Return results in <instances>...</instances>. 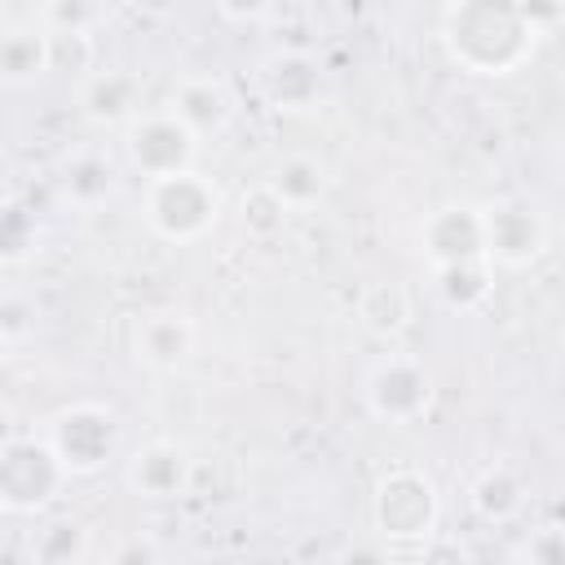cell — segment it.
<instances>
[{"label":"cell","instance_id":"cell-14","mask_svg":"<svg viewBox=\"0 0 565 565\" xmlns=\"http://www.w3.org/2000/svg\"><path fill=\"white\" fill-rule=\"evenodd\" d=\"M265 93L278 110H300L318 97V66L305 53H282L265 71Z\"/></svg>","mask_w":565,"mask_h":565},{"label":"cell","instance_id":"cell-4","mask_svg":"<svg viewBox=\"0 0 565 565\" xmlns=\"http://www.w3.org/2000/svg\"><path fill=\"white\" fill-rule=\"evenodd\" d=\"M124 150H128V163L146 181H154V177L194 168L199 137L172 110H141L124 124Z\"/></svg>","mask_w":565,"mask_h":565},{"label":"cell","instance_id":"cell-22","mask_svg":"<svg viewBox=\"0 0 565 565\" xmlns=\"http://www.w3.org/2000/svg\"><path fill=\"white\" fill-rule=\"evenodd\" d=\"M35 238H40L35 216L22 203H0V265L22 260L35 247Z\"/></svg>","mask_w":565,"mask_h":565},{"label":"cell","instance_id":"cell-7","mask_svg":"<svg viewBox=\"0 0 565 565\" xmlns=\"http://www.w3.org/2000/svg\"><path fill=\"white\" fill-rule=\"evenodd\" d=\"M437 525V490L424 472L397 468L375 490V530L384 539H428Z\"/></svg>","mask_w":565,"mask_h":565},{"label":"cell","instance_id":"cell-10","mask_svg":"<svg viewBox=\"0 0 565 565\" xmlns=\"http://www.w3.org/2000/svg\"><path fill=\"white\" fill-rule=\"evenodd\" d=\"M194 349V318L185 309H150L132 327V358L150 371H177Z\"/></svg>","mask_w":565,"mask_h":565},{"label":"cell","instance_id":"cell-3","mask_svg":"<svg viewBox=\"0 0 565 565\" xmlns=\"http://www.w3.org/2000/svg\"><path fill=\"white\" fill-rule=\"evenodd\" d=\"M66 463L57 459V450L35 437H9L0 446V508L31 516L40 508H49L62 486H66Z\"/></svg>","mask_w":565,"mask_h":565},{"label":"cell","instance_id":"cell-17","mask_svg":"<svg viewBox=\"0 0 565 565\" xmlns=\"http://www.w3.org/2000/svg\"><path fill=\"white\" fill-rule=\"evenodd\" d=\"M49 71V31L22 26L0 35V79L4 84H26Z\"/></svg>","mask_w":565,"mask_h":565},{"label":"cell","instance_id":"cell-19","mask_svg":"<svg viewBox=\"0 0 565 565\" xmlns=\"http://www.w3.org/2000/svg\"><path fill=\"white\" fill-rule=\"evenodd\" d=\"M490 278H494V265L490 260H459V265H441L433 269V282L441 291V300L450 309H477L486 296H490Z\"/></svg>","mask_w":565,"mask_h":565},{"label":"cell","instance_id":"cell-26","mask_svg":"<svg viewBox=\"0 0 565 565\" xmlns=\"http://www.w3.org/2000/svg\"><path fill=\"white\" fill-rule=\"evenodd\" d=\"M49 31H88V0H49Z\"/></svg>","mask_w":565,"mask_h":565},{"label":"cell","instance_id":"cell-25","mask_svg":"<svg viewBox=\"0 0 565 565\" xmlns=\"http://www.w3.org/2000/svg\"><path fill=\"white\" fill-rule=\"evenodd\" d=\"M71 57V71L93 66V40L88 31H49V71H62Z\"/></svg>","mask_w":565,"mask_h":565},{"label":"cell","instance_id":"cell-18","mask_svg":"<svg viewBox=\"0 0 565 565\" xmlns=\"http://www.w3.org/2000/svg\"><path fill=\"white\" fill-rule=\"evenodd\" d=\"M269 185L278 190V199H282L291 212H305V207H313V203L327 194V168H322L318 159H309V154H291V159H282V163L274 168Z\"/></svg>","mask_w":565,"mask_h":565},{"label":"cell","instance_id":"cell-20","mask_svg":"<svg viewBox=\"0 0 565 565\" xmlns=\"http://www.w3.org/2000/svg\"><path fill=\"white\" fill-rule=\"evenodd\" d=\"M287 216H291V207L278 199V190H274L269 181H256V185L243 194V203H238V221H243V230H247L252 238L278 234V230L287 225Z\"/></svg>","mask_w":565,"mask_h":565},{"label":"cell","instance_id":"cell-28","mask_svg":"<svg viewBox=\"0 0 565 565\" xmlns=\"http://www.w3.org/2000/svg\"><path fill=\"white\" fill-rule=\"evenodd\" d=\"M269 4L274 0H216V9H221L225 22H256V18L269 13Z\"/></svg>","mask_w":565,"mask_h":565},{"label":"cell","instance_id":"cell-6","mask_svg":"<svg viewBox=\"0 0 565 565\" xmlns=\"http://www.w3.org/2000/svg\"><path fill=\"white\" fill-rule=\"evenodd\" d=\"M481 238L486 260L499 269H525L547 252V221L516 199H499L481 207Z\"/></svg>","mask_w":565,"mask_h":565},{"label":"cell","instance_id":"cell-13","mask_svg":"<svg viewBox=\"0 0 565 565\" xmlns=\"http://www.w3.org/2000/svg\"><path fill=\"white\" fill-rule=\"evenodd\" d=\"M79 106L102 128H124L132 115H141V84L128 71H97L84 79Z\"/></svg>","mask_w":565,"mask_h":565},{"label":"cell","instance_id":"cell-27","mask_svg":"<svg viewBox=\"0 0 565 565\" xmlns=\"http://www.w3.org/2000/svg\"><path fill=\"white\" fill-rule=\"evenodd\" d=\"M521 9H525V18H530L539 40L561 22V0H521Z\"/></svg>","mask_w":565,"mask_h":565},{"label":"cell","instance_id":"cell-11","mask_svg":"<svg viewBox=\"0 0 565 565\" xmlns=\"http://www.w3.org/2000/svg\"><path fill=\"white\" fill-rule=\"evenodd\" d=\"M168 110L203 141V137H216V132L230 128V119H234V97H230L225 79H216V75H185V79L177 84Z\"/></svg>","mask_w":565,"mask_h":565},{"label":"cell","instance_id":"cell-12","mask_svg":"<svg viewBox=\"0 0 565 565\" xmlns=\"http://www.w3.org/2000/svg\"><path fill=\"white\" fill-rule=\"evenodd\" d=\"M124 477L146 499H177L185 490V481H190V459H185V450L177 441L159 437V441H146V446L132 450Z\"/></svg>","mask_w":565,"mask_h":565},{"label":"cell","instance_id":"cell-2","mask_svg":"<svg viewBox=\"0 0 565 565\" xmlns=\"http://www.w3.org/2000/svg\"><path fill=\"white\" fill-rule=\"evenodd\" d=\"M141 216L146 225L163 238V243H194L203 238L216 221H221V190L199 177L194 168L168 172L146 181V199H141Z\"/></svg>","mask_w":565,"mask_h":565},{"label":"cell","instance_id":"cell-5","mask_svg":"<svg viewBox=\"0 0 565 565\" xmlns=\"http://www.w3.org/2000/svg\"><path fill=\"white\" fill-rule=\"evenodd\" d=\"M362 393H366V411L375 419L402 428V424H415L428 411V402H433V375H428V366L419 358L388 353V358H380L371 366Z\"/></svg>","mask_w":565,"mask_h":565},{"label":"cell","instance_id":"cell-8","mask_svg":"<svg viewBox=\"0 0 565 565\" xmlns=\"http://www.w3.org/2000/svg\"><path fill=\"white\" fill-rule=\"evenodd\" d=\"M49 446L57 450L66 472H97L115 455V415L97 402H75L53 419Z\"/></svg>","mask_w":565,"mask_h":565},{"label":"cell","instance_id":"cell-23","mask_svg":"<svg viewBox=\"0 0 565 565\" xmlns=\"http://www.w3.org/2000/svg\"><path fill=\"white\" fill-rule=\"evenodd\" d=\"M84 552H88V539L71 521H57V525L40 530V539H35V556L40 561H79Z\"/></svg>","mask_w":565,"mask_h":565},{"label":"cell","instance_id":"cell-21","mask_svg":"<svg viewBox=\"0 0 565 565\" xmlns=\"http://www.w3.org/2000/svg\"><path fill=\"white\" fill-rule=\"evenodd\" d=\"M110 190H115V177H110V163H106V159L84 154V159H75V163L66 168V194H71L75 203L93 207V203H102Z\"/></svg>","mask_w":565,"mask_h":565},{"label":"cell","instance_id":"cell-9","mask_svg":"<svg viewBox=\"0 0 565 565\" xmlns=\"http://www.w3.org/2000/svg\"><path fill=\"white\" fill-rule=\"evenodd\" d=\"M424 256L433 269L441 265H459V260H486V238H481V207H468V203H450V207H437L424 230Z\"/></svg>","mask_w":565,"mask_h":565},{"label":"cell","instance_id":"cell-29","mask_svg":"<svg viewBox=\"0 0 565 565\" xmlns=\"http://www.w3.org/2000/svg\"><path fill=\"white\" fill-rule=\"evenodd\" d=\"M159 552L150 547V543H132V547H124V552H115V561H154Z\"/></svg>","mask_w":565,"mask_h":565},{"label":"cell","instance_id":"cell-16","mask_svg":"<svg viewBox=\"0 0 565 565\" xmlns=\"http://www.w3.org/2000/svg\"><path fill=\"white\" fill-rule=\"evenodd\" d=\"M472 508H477V516H486L494 525L499 521H512L525 508V481L508 463H494V468H486L472 481Z\"/></svg>","mask_w":565,"mask_h":565},{"label":"cell","instance_id":"cell-24","mask_svg":"<svg viewBox=\"0 0 565 565\" xmlns=\"http://www.w3.org/2000/svg\"><path fill=\"white\" fill-rule=\"evenodd\" d=\"M35 335V305L18 291L0 296V344H22Z\"/></svg>","mask_w":565,"mask_h":565},{"label":"cell","instance_id":"cell-15","mask_svg":"<svg viewBox=\"0 0 565 565\" xmlns=\"http://www.w3.org/2000/svg\"><path fill=\"white\" fill-rule=\"evenodd\" d=\"M411 291L402 282H371L362 296H358V322L371 331V335H397L406 322H411Z\"/></svg>","mask_w":565,"mask_h":565},{"label":"cell","instance_id":"cell-1","mask_svg":"<svg viewBox=\"0 0 565 565\" xmlns=\"http://www.w3.org/2000/svg\"><path fill=\"white\" fill-rule=\"evenodd\" d=\"M441 40L472 75H512L539 44L521 0H450Z\"/></svg>","mask_w":565,"mask_h":565}]
</instances>
